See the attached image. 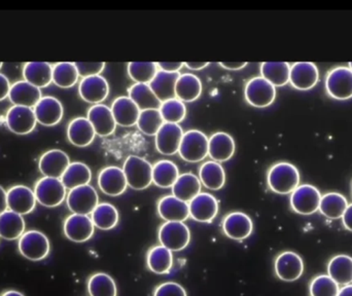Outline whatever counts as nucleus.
<instances>
[{"mask_svg": "<svg viewBox=\"0 0 352 296\" xmlns=\"http://www.w3.org/2000/svg\"><path fill=\"white\" fill-rule=\"evenodd\" d=\"M209 139L203 132L190 130L182 136L178 153L188 163H198L208 155Z\"/></svg>", "mask_w": 352, "mask_h": 296, "instance_id": "5", "label": "nucleus"}, {"mask_svg": "<svg viewBox=\"0 0 352 296\" xmlns=\"http://www.w3.org/2000/svg\"><path fill=\"white\" fill-rule=\"evenodd\" d=\"M111 109L117 126L128 128L138 125L140 109L129 97L122 96L116 99Z\"/></svg>", "mask_w": 352, "mask_h": 296, "instance_id": "26", "label": "nucleus"}, {"mask_svg": "<svg viewBox=\"0 0 352 296\" xmlns=\"http://www.w3.org/2000/svg\"><path fill=\"white\" fill-rule=\"evenodd\" d=\"M43 98L41 89L32 86L26 80H19L10 87L8 99L16 106L34 109L35 105Z\"/></svg>", "mask_w": 352, "mask_h": 296, "instance_id": "24", "label": "nucleus"}, {"mask_svg": "<svg viewBox=\"0 0 352 296\" xmlns=\"http://www.w3.org/2000/svg\"><path fill=\"white\" fill-rule=\"evenodd\" d=\"M157 65L161 71L175 73V72H179V70L184 67V63L182 62H159Z\"/></svg>", "mask_w": 352, "mask_h": 296, "instance_id": "51", "label": "nucleus"}, {"mask_svg": "<svg viewBox=\"0 0 352 296\" xmlns=\"http://www.w3.org/2000/svg\"><path fill=\"white\" fill-rule=\"evenodd\" d=\"M80 74L76 64L72 62H59L53 66V82L62 89L72 88L78 82Z\"/></svg>", "mask_w": 352, "mask_h": 296, "instance_id": "43", "label": "nucleus"}, {"mask_svg": "<svg viewBox=\"0 0 352 296\" xmlns=\"http://www.w3.org/2000/svg\"><path fill=\"white\" fill-rule=\"evenodd\" d=\"M340 287L328 275L316 277L310 283V296H338Z\"/></svg>", "mask_w": 352, "mask_h": 296, "instance_id": "48", "label": "nucleus"}, {"mask_svg": "<svg viewBox=\"0 0 352 296\" xmlns=\"http://www.w3.org/2000/svg\"><path fill=\"white\" fill-rule=\"evenodd\" d=\"M123 171L132 190H146L153 183V166L144 157L129 155L124 163Z\"/></svg>", "mask_w": 352, "mask_h": 296, "instance_id": "2", "label": "nucleus"}, {"mask_svg": "<svg viewBox=\"0 0 352 296\" xmlns=\"http://www.w3.org/2000/svg\"><path fill=\"white\" fill-rule=\"evenodd\" d=\"M291 65L287 62H264L261 64V76L274 87H283L289 82Z\"/></svg>", "mask_w": 352, "mask_h": 296, "instance_id": "40", "label": "nucleus"}, {"mask_svg": "<svg viewBox=\"0 0 352 296\" xmlns=\"http://www.w3.org/2000/svg\"><path fill=\"white\" fill-rule=\"evenodd\" d=\"M219 65L228 70H240L248 65L246 62H221Z\"/></svg>", "mask_w": 352, "mask_h": 296, "instance_id": "54", "label": "nucleus"}, {"mask_svg": "<svg viewBox=\"0 0 352 296\" xmlns=\"http://www.w3.org/2000/svg\"><path fill=\"white\" fill-rule=\"evenodd\" d=\"M2 65H3V63H2V62H0V69H1Z\"/></svg>", "mask_w": 352, "mask_h": 296, "instance_id": "60", "label": "nucleus"}, {"mask_svg": "<svg viewBox=\"0 0 352 296\" xmlns=\"http://www.w3.org/2000/svg\"><path fill=\"white\" fill-rule=\"evenodd\" d=\"M164 121L159 109H146L140 111L138 127L140 132L148 136H156Z\"/></svg>", "mask_w": 352, "mask_h": 296, "instance_id": "46", "label": "nucleus"}, {"mask_svg": "<svg viewBox=\"0 0 352 296\" xmlns=\"http://www.w3.org/2000/svg\"><path fill=\"white\" fill-rule=\"evenodd\" d=\"M184 65L192 70H201L209 65L208 62H186Z\"/></svg>", "mask_w": 352, "mask_h": 296, "instance_id": "56", "label": "nucleus"}, {"mask_svg": "<svg viewBox=\"0 0 352 296\" xmlns=\"http://www.w3.org/2000/svg\"><path fill=\"white\" fill-rule=\"evenodd\" d=\"M154 296H188L186 289L175 282H166L159 285L155 291Z\"/></svg>", "mask_w": 352, "mask_h": 296, "instance_id": "50", "label": "nucleus"}, {"mask_svg": "<svg viewBox=\"0 0 352 296\" xmlns=\"http://www.w3.org/2000/svg\"><path fill=\"white\" fill-rule=\"evenodd\" d=\"M320 80L318 66L311 62H297L291 66L289 84L299 91H309Z\"/></svg>", "mask_w": 352, "mask_h": 296, "instance_id": "14", "label": "nucleus"}, {"mask_svg": "<svg viewBox=\"0 0 352 296\" xmlns=\"http://www.w3.org/2000/svg\"><path fill=\"white\" fill-rule=\"evenodd\" d=\"M254 223L245 213L232 212L223 220V231L228 238L236 241H243L252 235Z\"/></svg>", "mask_w": 352, "mask_h": 296, "instance_id": "20", "label": "nucleus"}, {"mask_svg": "<svg viewBox=\"0 0 352 296\" xmlns=\"http://www.w3.org/2000/svg\"><path fill=\"white\" fill-rule=\"evenodd\" d=\"M269 188L275 194H292L300 185L299 170L293 163H275L269 170L267 175Z\"/></svg>", "mask_w": 352, "mask_h": 296, "instance_id": "1", "label": "nucleus"}, {"mask_svg": "<svg viewBox=\"0 0 352 296\" xmlns=\"http://www.w3.org/2000/svg\"><path fill=\"white\" fill-rule=\"evenodd\" d=\"M202 94V82L198 76L192 73L180 74L176 82L175 95L182 102L196 101Z\"/></svg>", "mask_w": 352, "mask_h": 296, "instance_id": "30", "label": "nucleus"}, {"mask_svg": "<svg viewBox=\"0 0 352 296\" xmlns=\"http://www.w3.org/2000/svg\"><path fill=\"white\" fill-rule=\"evenodd\" d=\"M60 179L66 190H74L78 186L90 183L92 179V172L86 163L74 161V163H70Z\"/></svg>", "mask_w": 352, "mask_h": 296, "instance_id": "35", "label": "nucleus"}, {"mask_svg": "<svg viewBox=\"0 0 352 296\" xmlns=\"http://www.w3.org/2000/svg\"><path fill=\"white\" fill-rule=\"evenodd\" d=\"M23 78L36 88H47L53 82V66L47 62H27L23 67Z\"/></svg>", "mask_w": 352, "mask_h": 296, "instance_id": "28", "label": "nucleus"}, {"mask_svg": "<svg viewBox=\"0 0 352 296\" xmlns=\"http://www.w3.org/2000/svg\"><path fill=\"white\" fill-rule=\"evenodd\" d=\"M8 209L20 215H27L34 210L36 198L34 192L25 185L12 186L6 192Z\"/></svg>", "mask_w": 352, "mask_h": 296, "instance_id": "18", "label": "nucleus"}, {"mask_svg": "<svg viewBox=\"0 0 352 296\" xmlns=\"http://www.w3.org/2000/svg\"><path fill=\"white\" fill-rule=\"evenodd\" d=\"M322 194L311 184L299 185L291 194V207L300 215H311L320 209Z\"/></svg>", "mask_w": 352, "mask_h": 296, "instance_id": "7", "label": "nucleus"}, {"mask_svg": "<svg viewBox=\"0 0 352 296\" xmlns=\"http://www.w3.org/2000/svg\"><path fill=\"white\" fill-rule=\"evenodd\" d=\"M88 293L90 296H117L115 280L105 273H97L89 278Z\"/></svg>", "mask_w": 352, "mask_h": 296, "instance_id": "44", "label": "nucleus"}, {"mask_svg": "<svg viewBox=\"0 0 352 296\" xmlns=\"http://www.w3.org/2000/svg\"><path fill=\"white\" fill-rule=\"evenodd\" d=\"M328 276H330L339 286L351 284L352 258L344 254L333 258L328 264Z\"/></svg>", "mask_w": 352, "mask_h": 296, "instance_id": "37", "label": "nucleus"}, {"mask_svg": "<svg viewBox=\"0 0 352 296\" xmlns=\"http://www.w3.org/2000/svg\"><path fill=\"white\" fill-rule=\"evenodd\" d=\"M63 231L70 241L84 243L93 237L95 227L88 215L72 214L64 221Z\"/></svg>", "mask_w": 352, "mask_h": 296, "instance_id": "13", "label": "nucleus"}, {"mask_svg": "<svg viewBox=\"0 0 352 296\" xmlns=\"http://www.w3.org/2000/svg\"><path fill=\"white\" fill-rule=\"evenodd\" d=\"M347 207L349 202L343 194L339 192H329L322 196L318 210L327 218L339 219L342 218Z\"/></svg>", "mask_w": 352, "mask_h": 296, "instance_id": "41", "label": "nucleus"}, {"mask_svg": "<svg viewBox=\"0 0 352 296\" xmlns=\"http://www.w3.org/2000/svg\"><path fill=\"white\" fill-rule=\"evenodd\" d=\"M338 296H352V284L345 285L340 288Z\"/></svg>", "mask_w": 352, "mask_h": 296, "instance_id": "57", "label": "nucleus"}, {"mask_svg": "<svg viewBox=\"0 0 352 296\" xmlns=\"http://www.w3.org/2000/svg\"><path fill=\"white\" fill-rule=\"evenodd\" d=\"M233 137L225 132H217L209 138L208 155L212 161L223 163L229 161L235 152Z\"/></svg>", "mask_w": 352, "mask_h": 296, "instance_id": "29", "label": "nucleus"}, {"mask_svg": "<svg viewBox=\"0 0 352 296\" xmlns=\"http://www.w3.org/2000/svg\"><path fill=\"white\" fill-rule=\"evenodd\" d=\"M10 80L4 74L0 73V101L8 98L10 94Z\"/></svg>", "mask_w": 352, "mask_h": 296, "instance_id": "52", "label": "nucleus"}, {"mask_svg": "<svg viewBox=\"0 0 352 296\" xmlns=\"http://www.w3.org/2000/svg\"><path fill=\"white\" fill-rule=\"evenodd\" d=\"M329 96L336 100L352 98V71L346 66H338L329 72L326 78Z\"/></svg>", "mask_w": 352, "mask_h": 296, "instance_id": "10", "label": "nucleus"}, {"mask_svg": "<svg viewBox=\"0 0 352 296\" xmlns=\"http://www.w3.org/2000/svg\"><path fill=\"white\" fill-rule=\"evenodd\" d=\"M18 249L21 255L32 262L45 260L50 253V241L39 231H27L19 239Z\"/></svg>", "mask_w": 352, "mask_h": 296, "instance_id": "4", "label": "nucleus"}, {"mask_svg": "<svg viewBox=\"0 0 352 296\" xmlns=\"http://www.w3.org/2000/svg\"><path fill=\"white\" fill-rule=\"evenodd\" d=\"M179 175L177 166L168 159H162L153 165V183L159 187H173Z\"/></svg>", "mask_w": 352, "mask_h": 296, "instance_id": "38", "label": "nucleus"}, {"mask_svg": "<svg viewBox=\"0 0 352 296\" xmlns=\"http://www.w3.org/2000/svg\"><path fill=\"white\" fill-rule=\"evenodd\" d=\"M159 241L171 252L182 251L190 244V229L184 223H164L159 229Z\"/></svg>", "mask_w": 352, "mask_h": 296, "instance_id": "8", "label": "nucleus"}, {"mask_svg": "<svg viewBox=\"0 0 352 296\" xmlns=\"http://www.w3.org/2000/svg\"><path fill=\"white\" fill-rule=\"evenodd\" d=\"M179 76V72L171 73L159 70L154 80L150 82L153 92L161 102L176 98L175 86Z\"/></svg>", "mask_w": 352, "mask_h": 296, "instance_id": "31", "label": "nucleus"}, {"mask_svg": "<svg viewBox=\"0 0 352 296\" xmlns=\"http://www.w3.org/2000/svg\"><path fill=\"white\" fill-rule=\"evenodd\" d=\"M6 126L16 135H27L36 127V117L32 109L24 106L10 107L6 113Z\"/></svg>", "mask_w": 352, "mask_h": 296, "instance_id": "12", "label": "nucleus"}, {"mask_svg": "<svg viewBox=\"0 0 352 296\" xmlns=\"http://www.w3.org/2000/svg\"><path fill=\"white\" fill-rule=\"evenodd\" d=\"M95 133L92 124L87 117H76L67 127V138L76 148H86L94 141Z\"/></svg>", "mask_w": 352, "mask_h": 296, "instance_id": "27", "label": "nucleus"}, {"mask_svg": "<svg viewBox=\"0 0 352 296\" xmlns=\"http://www.w3.org/2000/svg\"><path fill=\"white\" fill-rule=\"evenodd\" d=\"M146 264L155 274L164 275L170 272L173 264V255L170 250L164 246H155L146 255Z\"/></svg>", "mask_w": 352, "mask_h": 296, "instance_id": "39", "label": "nucleus"}, {"mask_svg": "<svg viewBox=\"0 0 352 296\" xmlns=\"http://www.w3.org/2000/svg\"><path fill=\"white\" fill-rule=\"evenodd\" d=\"M159 216L166 223H184L190 217L188 203L175 196H163L158 203Z\"/></svg>", "mask_w": 352, "mask_h": 296, "instance_id": "25", "label": "nucleus"}, {"mask_svg": "<svg viewBox=\"0 0 352 296\" xmlns=\"http://www.w3.org/2000/svg\"><path fill=\"white\" fill-rule=\"evenodd\" d=\"M190 216L198 223H209L219 212V202L212 194L200 192L188 203Z\"/></svg>", "mask_w": 352, "mask_h": 296, "instance_id": "17", "label": "nucleus"}, {"mask_svg": "<svg viewBox=\"0 0 352 296\" xmlns=\"http://www.w3.org/2000/svg\"><path fill=\"white\" fill-rule=\"evenodd\" d=\"M80 98L91 104H101L109 97V84L102 76L82 78L78 84Z\"/></svg>", "mask_w": 352, "mask_h": 296, "instance_id": "15", "label": "nucleus"}, {"mask_svg": "<svg viewBox=\"0 0 352 296\" xmlns=\"http://www.w3.org/2000/svg\"><path fill=\"white\" fill-rule=\"evenodd\" d=\"M275 274L285 282H295L301 278L304 273V262L299 254L285 251L279 254L275 260Z\"/></svg>", "mask_w": 352, "mask_h": 296, "instance_id": "11", "label": "nucleus"}, {"mask_svg": "<svg viewBox=\"0 0 352 296\" xmlns=\"http://www.w3.org/2000/svg\"><path fill=\"white\" fill-rule=\"evenodd\" d=\"M87 119L92 124L96 135L100 137L111 135L117 128L111 107L104 104H96L90 107L87 113Z\"/></svg>", "mask_w": 352, "mask_h": 296, "instance_id": "22", "label": "nucleus"}, {"mask_svg": "<svg viewBox=\"0 0 352 296\" xmlns=\"http://www.w3.org/2000/svg\"><path fill=\"white\" fill-rule=\"evenodd\" d=\"M36 202L47 208L60 206L65 200L66 188L59 178L45 177L35 183L34 190Z\"/></svg>", "mask_w": 352, "mask_h": 296, "instance_id": "3", "label": "nucleus"}, {"mask_svg": "<svg viewBox=\"0 0 352 296\" xmlns=\"http://www.w3.org/2000/svg\"><path fill=\"white\" fill-rule=\"evenodd\" d=\"M248 104L256 109L270 106L276 98V89L262 76L252 78L244 90Z\"/></svg>", "mask_w": 352, "mask_h": 296, "instance_id": "9", "label": "nucleus"}, {"mask_svg": "<svg viewBox=\"0 0 352 296\" xmlns=\"http://www.w3.org/2000/svg\"><path fill=\"white\" fill-rule=\"evenodd\" d=\"M349 69H351L352 71V62H351V63H349Z\"/></svg>", "mask_w": 352, "mask_h": 296, "instance_id": "59", "label": "nucleus"}, {"mask_svg": "<svg viewBox=\"0 0 352 296\" xmlns=\"http://www.w3.org/2000/svg\"><path fill=\"white\" fill-rule=\"evenodd\" d=\"M25 220L22 215L10 210L0 214V238L14 241L19 240L25 233Z\"/></svg>", "mask_w": 352, "mask_h": 296, "instance_id": "33", "label": "nucleus"}, {"mask_svg": "<svg viewBox=\"0 0 352 296\" xmlns=\"http://www.w3.org/2000/svg\"><path fill=\"white\" fill-rule=\"evenodd\" d=\"M161 115H162L164 123L178 124L184 121L186 115V107L182 101L177 98L170 99V100L164 101L161 104Z\"/></svg>", "mask_w": 352, "mask_h": 296, "instance_id": "47", "label": "nucleus"}, {"mask_svg": "<svg viewBox=\"0 0 352 296\" xmlns=\"http://www.w3.org/2000/svg\"><path fill=\"white\" fill-rule=\"evenodd\" d=\"M69 165L70 159L67 153L60 149L45 151L38 161L39 171L45 177L59 178V179Z\"/></svg>", "mask_w": 352, "mask_h": 296, "instance_id": "19", "label": "nucleus"}, {"mask_svg": "<svg viewBox=\"0 0 352 296\" xmlns=\"http://www.w3.org/2000/svg\"><path fill=\"white\" fill-rule=\"evenodd\" d=\"M173 194L175 198L190 203L195 196H198L202 188L199 177L192 173L180 174L175 185L173 186Z\"/></svg>", "mask_w": 352, "mask_h": 296, "instance_id": "34", "label": "nucleus"}, {"mask_svg": "<svg viewBox=\"0 0 352 296\" xmlns=\"http://www.w3.org/2000/svg\"><path fill=\"white\" fill-rule=\"evenodd\" d=\"M8 209V196H6V190L0 186V214L6 212Z\"/></svg>", "mask_w": 352, "mask_h": 296, "instance_id": "55", "label": "nucleus"}, {"mask_svg": "<svg viewBox=\"0 0 352 296\" xmlns=\"http://www.w3.org/2000/svg\"><path fill=\"white\" fill-rule=\"evenodd\" d=\"M68 209L72 214L90 215L99 204L96 190L90 184L70 190L66 196Z\"/></svg>", "mask_w": 352, "mask_h": 296, "instance_id": "6", "label": "nucleus"}, {"mask_svg": "<svg viewBox=\"0 0 352 296\" xmlns=\"http://www.w3.org/2000/svg\"><path fill=\"white\" fill-rule=\"evenodd\" d=\"M98 185L101 192L107 196H121L128 187L123 169L117 166H109L101 170L98 175Z\"/></svg>", "mask_w": 352, "mask_h": 296, "instance_id": "16", "label": "nucleus"}, {"mask_svg": "<svg viewBox=\"0 0 352 296\" xmlns=\"http://www.w3.org/2000/svg\"><path fill=\"white\" fill-rule=\"evenodd\" d=\"M184 132L178 124H163L156 135V148L164 155L178 152Z\"/></svg>", "mask_w": 352, "mask_h": 296, "instance_id": "23", "label": "nucleus"}, {"mask_svg": "<svg viewBox=\"0 0 352 296\" xmlns=\"http://www.w3.org/2000/svg\"><path fill=\"white\" fill-rule=\"evenodd\" d=\"M0 296H25L23 295V293H19V291H4L3 293H2Z\"/></svg>", "mask_w": 352, "mask_h": 296, "instance_id": "58", "label": "nucleus"}, {"mask_svg": "<svg viewBox=\"0 0 352 296\" xmlns=\"http://www.w3.org/2000/svg\"><path fill=\"white\" fill-rule=\"evenodd\" d=\"M128 97L138 105L140 111L159 109L162 104L148 84H134L128 90Z\"/></svg>", "mask_w": 352, "mask_h": 296, "instance_id": "36", "label": "nucleus"}, {"mask_svg": "<svg viewBox=\"0 0 352 296\" xmlns=\"http://www.w3.org/2000/svg\"><path fill=\"white\" fill-rule=\"evenodd\" d=\"M127 70L135 84H150L158 73L159 68L155 62H130Z\"/></svg>", "mask_w": 352, "mask_h": 296, "instance_id": "45", "label": "nucleus"}, {"mask_svg": "<svg viewBox=\"0 0 352 296\" xmlns=\"http://www.w3.org/2000/svg\"><path fill=\"white\" fill-rule=\"evenodd\" d=\"M35 117L37 123L45 127H53L61 122L63 117L64 109L62 103L55 97L45 96L35 105Z\"/></svg>", "mask_w": 352, "mask_h": 296, "instance_id": "21", "label": "nucleus"}, {"mask_svg": "<svg viewBox=\"0 0 352 296\" xmlns=\"http://www.w3.org/2000/svg\"><path fill=\"white\" fill-rule=\"evenodd\" d=\"M119 211L109 203H100L91 214L94 227L102 231H109L119 223Z\"/></svg>", "mask_w": 352, "mask_h": 296, "instance_id": "42", "label": "nucleus"}, {"mask_svg": "<svg viewBox=\"0 0 352 296\" xmlns=\"http://www.w3.org/2000/svg\"><path fill=\"white\" fill-rule=\"evenodd\" d=\"M76 67L80 76L89 78V76H100L104 70V62H76Z\"/></svg>", "mask_w": 352, "mask_h": 296, "instance_id": "49", "label": "nucleus"}, {"mask_svg": "<svg viewBox=\"0 0 352 296\" xmlns=\"http://www.w3.org/2000/svg\"><path fill=\"white\" fill-rule=\"evenodd\" d=\"M343 225L347 231H352V204L349 205L342 216Z\"/></svg>", "mask_w": 352, "mask_h": 296, "instance_id": "53", "label": "nucleus"}, {"mask_svg": "<svg viewBox=\"0 0 352 296\" xmlns=\"http://www.w3.org/2000/svg\"><path fill=\"white\" fill-rule=\"evenodd\" d=\"M199 179L202 185L211 190H219L226 183V172L221 163L208 161L201 166Z\"/></svg>", "mask_w": 352, "mask_h": 296, "instance_id": "32", "label": "nucleus"}]
</instances>
